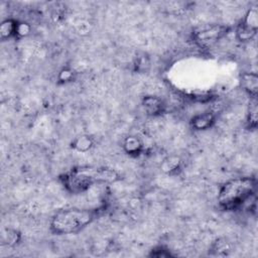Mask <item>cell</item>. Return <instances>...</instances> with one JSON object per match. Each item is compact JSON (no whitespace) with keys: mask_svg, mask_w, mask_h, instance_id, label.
Masks as SVG:
<instances>
[{"mask_svg":"<svg viewBox=\"0 0 258 258\" xmlns=\"http://www.w3.org/2000/svg\"><path fill=\"white\" fill-rule=\"evenodd\" d=\"M241 85L244 90L252 97L255 98L258 91V77L254 73H245L242 75Z\"/></svg>","mask_w":258,"mask_h":258,"instance_id":"52a82bcc","label":"cell"},{"mask_svg":"<svg viewBox=\"0 0 258 258\" xmlns=\"http://www.w3.org/2000/svg\"><path fill=\"white\" fill-rule=\"evenodd\" d=\"M215 122V116L212 112H205L196 115L191 119V125L196 130H206L210 128Z\"/></svg>","mask_w":258,"mask_h":258,"instance_id":"ba28073f","label":"cell"},{"mask_svg":"<svg viewBox=\"0 0 258 258\" xmlns=\"http://www.w3.org/2000/svg\"><path fill=\"white\" fill-rule=\"evenodd\" d=\"M229 30L228 26L221 24H213L202 27L194 32L195 41L203 47H210L219 41Z\"/></svg>","mask_w":258,"mask_h":258,"instance_id":"277c9868","label":"cell"},{"mask_svg":"<svg viewBox=\"0 0 258 258\" xmlns=\"http://www.w3.org/2000/svg\"><path fill=\"white\" fill-rule=\"evenodd\" d=\"M73 79V71L69 70V69H63L59 75H58V80L61 83H66V82H70Z\"/></svg>","mask_w":258,"mask_h":258,"instance_id":"9a60e30c","label":"cell"},{"mask_svg":"<svg viewBox=\"0 0 258 258\" xmlns=\"http://www.w3.org/2000/svg\"><path fill=\"white\" fill-rule=\"evenodd\" d=\"M119 173L108 167L77 166L62 174L59 179L67 190L80 194L97 183H111L119 180Z\"/></svg>","mask_w":258,"mask_h":258,"instance_id":"6da1fadb","label":"cell"},{"mask_svg":"<svg viewBox=\"0 0 258 258\" xmlns=\"http://www.w3.org/2000/svg\"><path fill=\"white\" fill-rule=\"evenodd\" d=\"M142 106L146 113L151 116H158L164 111L162 101L155 96H145L142 100Z\"/></svg>","mask_w":258,"mask_h":258,"instance_id":"8992f818","label":"cell"},{"mask_svg":"<svg viewBox=\"0 0 258 258\" xmlns=\"http://www.w3.org/2000/svg\"><path fill=\"white\" fill-rule=\"evenodd\" d=\"M97 212L89 209H66L54 214L50 222V230L57 235L78 233L91 224Z\"/></svg>","mask_w":258,"mask_h":258,"instance_id":"7a4b0ae2","label":"cell"},{"mask_svg":"<svg viewBox=\"0 0 258 258\" xmlns=\"http://www.w3.org/2000/svg\"><path fill=\"white\" fill-rule=\"evenodd\" d=\"M255 187L256 182L252 177H237L227 181L218 195L220 207L226 211L238 209L254 194Z\"/></svg>","mask_w":258,"mask_h":258,"instance_id":"3957f363","label":"cell"},{"mask_svg":"<svg viewBox=\"0 0 258 258\" xmlns=\"http://www.w3.org/2000/svg\"><path fill=\"white\" fill-rule=\"evenodd\" d=\"M124 151L130 156H138L143 149L142 142L135 136H128L123 142Z\"/></svg>","mask_w":258,"mask_h":258,"instance_id":"9c48e42d","label":"cell"},{"mask_svg":"<svg viewBox=\"0 0 258 258\" xmlns=\"http://www.w3.org/2000/svg\"><path fill=\"white\" fill-rule=\"evenodd\" d=\"M29 31H30V26L27 23H25V22H18L16 35L24 36V35H27L29 33Z\"/></svg>","mask_w":258,"mask_h":258,"instance_id":"2e32d148","label":"cell"},{"mask_svg":"<svg viewBox=\"0 0 258 258\" xmlns=\"http://www.w3.org/2000/svg\"><path fill=\"white\" fill-rule=\"evenodd\" d=\"M17 25L18 22L13 19H6L2 22L0 27V34L2 39L10 38L14 35H16L17 32Z\"/></svg>","mask_w":258,"mask_h":258,"instance_id":"8fae6325","label":"cell"},{"mask_svg":"<svg viewBox=\"0 0 258 258\" xmlns=\"http://www.w3.org/2000/svg\"><path fill=\"white\" fill-rule=\"evenodd\" d=\"M93 146V139L89 135H80L72 142V147L80 152H86Z\"/></svg>","mask_w":258,"mask_h":258,"instance_id":"30bf717a","label":"cell"},{"mask_svg":"<svg viewBox=\"0 0 258 258\" xmlns=\"http://www.w3.org/2000/svg\"><path fill=\"white\" fill-rule=\"evenodd\" d=\"M258 27V10L256 7H251L237 28V38L240 41L251 40L257 32Z\"/></svg>","mask_w":258,"mask_h":258,"instance_id":"5b68a950","label":"cell"},{"mask_svg":"<svg viewBox=\"0 0 258 258\" xmlns=\"http://www.w3.org/2000/svg\"><path fill=\"white\" fill-rule=\"evenodd\" d=\"M249 127L251 129H255L257 126V102L256 97L250 102V110H249V117H248Z\"/></svg>","mask_w":258,"mask_h":258,"instance_id":"5bb4252c","label":"cell"},{"mask_svg":"<svg viewBox=\"0 0 258 258\" xmlns=\"http://www.w3.org/2000/svg\"><path fill=\"white\" fill-rule=\"evenodd\" d=\"M180 163L181 161L178 157L170 156L163 160V162L161 163V169L168 174H172L180 168Z\"/></svg>","mask_w":258,"mask_h":258,"instance_id":"7c38bea8","label":"cell"},{"mask_svg":"<svg viewBox=\"0 0 258 258\" xmlns=\"http://www.w3.org/2000/svg\"><path fill=\"white\" fill-rule=\"evenodd\" d=\"M19 238H20V234L17 231L7 229L6 232H3L1 241H2L3 245L13 246V245L17 244V242L19 241Z\"/></svg>","mask_w":258,"mask_h":258,"instance_id":"4fadbf2b","label":"cell"}]
</instances>
